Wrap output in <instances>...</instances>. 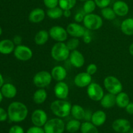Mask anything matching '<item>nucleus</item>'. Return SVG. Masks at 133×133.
<instances>
[{
    "instance_id": "nucleus-1",
    "label": "nucleus",
    "mask_w": 133,
    "mask_h": 133,
    "mask_svg": "<svg viewBox=\"0 0 133 133\" xmlns=\"http://www.w3.org/2000/svg\"><path fill=\"white\" fill-rule=\"evenodd\" d=\"M8 116L11 122L19 123L24 121L28 116L27 107L20 101H14L9 105L7 110Z\"/></svg>"
},
{
    "instance_id": "nucleus-2",
    "label": "nucleus",
    "mask_w": 133,
    "mask_h": 133,
    "mask_svg": "<svg viewBox=\"0 0 133 133\" xmlns=\"http://www.w3.org/2000/svg\"><path fill=\"white\" fill-rule=\"evenodd\" d=\"M71 104L65 99L55 100L50 105V109L53 114L58 118H62L68 116L71 113Z\"/></svg>"
},
{
    "instance_id": "nucleus-3",
    "label": "nucleus",
    "mask_w": 133,
    "mask_h": 133,
    "mask_svg": "<svg viewBox=\"0 0 133 133\" xmlns=\"http://www.w3.org/2000/svg\"><path fill=\"white\" fill-rule=\"evenodd\" d=\"M70 49L64 42H57L53 45L51 50V55L56 61L61 62L67 60L70 57Z\"/></svg>"
},
{
    "instance_id": "nucleus-4",
    "label": "nucleus",
    "mask_w": 133,
    "mask_h": 133,
    "mask_svg": "<svg viewBox=\"0 0 133 133\" xmlns=\"http://www.w3.org/2000/svg\"><path fill=\"white\" fill-rule=\"evenodd\" d=\"M103 85L109 93L117 95L123 90V85L119 79L113 75H109L104 79Z\"/></svg>"
},
{
    "instance_id": "nucleus-5",
    "label": "nucleus",
    "mask_w": 133,
    "mask_h": 133,
    "mask_svg": "<svg viewBox=\"0 0 133 133\" xmlns=\"http://www.w3.org/2000/svg\"><path fill=\"white\" fill-rule=\"evenodd\" d=\"M83 22L84 27L90 31L99 29L103 25V18L100 16L94 13L86 14Z\"/></svg>"
},
{
    "instance_id": "nucleus-6",
    "label": "nucleus",
    "mask_w": 133,
    "mask_h": 133,
    "mask_svg": "<svg viewBox=\"0 0 133 133\" xmlns=\"http://www.w3.org/2000/svg\"><path fill=\"white\" fill-rule=\"evenodd\" d=\"M45 133H63L66 129L64 122L60 118L49 119L44 126Z\"/></svg>"
},
{
    "instance_id": "nucleus-7",
    "label": "nucleus",
    "mask_w": 133,
    "mask_h": 133,
    "mask_svg": "<svg viewBox=\"0 0 133 133\" xmlns=\"http://www.w3.org/2000/svg\"><path fill=\"white\" fill-rule=\"evenodd\" d=\"M53 79L51 73L48 71H40L36 73L33 77L32 82L35 87L38 88H45L51 83Z\"/></svg>"
},
{
    "instance_id": "nucleus-8",
    "label": "nucleus",
    "mask_w": 133,
    "mask_h": 133,
    "mask_svg": "<svg viewBox=\"0 0 133 133\" xmlns=\"http://www.w3.org/2000/svg\"><path fill=\"white\" fill-rule=\"evenodd\" d=\"M87 94L89 98L94 101H100L105 95L103 87L96 83H92L87 87Z\"/></svg>"
},
{
    "instance_id": "nucleus-9",
    "label": "nucleus",
    "mask_w": 133,
    "mask_h": 133,
    "mask_svg": "<svg viewBox=\"0 0 133 133\" xmlns=\"http://www.w3.org/2000/svg\"><path fill=\"white\" fill-rule=\"evenodd\" d=\"M14 55L20 61H28L32 57L33 53L32 49L24 45H16L14 51Z\"/></svg>"
},
{
    "instance_id": "nucleus-10",
    "label": "nucleus",
    "mask_w": 133,
    "mask_h": 133,
    "mask_svg": "<svg viewBox=\"0 0 133 133\" xmlns=\"http://www.w3.org/2000/svg\"><path fill=\"white\" fill-rule=\"evenodd\" d=\"M49 36L57 42H64L68 38V33L66 29L61 26H53L49 31Z\"/></svg>"
},
{
    "instance_id": "nucleus-11",
    "label": "nucleus",
    "mask_w": 133,
    "mask_h": 133,
    "mask_svg": "<svg viewBox=\"0 0 133 133\" xmlns=\"http://www.w3.org/2000/svg\"><path fill=\"white\" fill-rule=\"evenodd\" d=\"M48 120L47 113L42 109H36L31 114V122L35 126L44 127Z\"/></svg>"
},
{
    "instance_id": "nucleus-12",
    "label": "nucleus",
    "mask_w": 133,
    "mask_h": 133,
    "mask_svg": "<svg viewBox=\"0 0 133 133\" xmlns=\"http://www.w3.org/2000/svg\"><path fill=\"white\" fill-rule=\"evenodd\" d=\"M112 127L116 132L126 133L131 130V125L128 119L125 118H118L113 122Z\"/></svg>"
},
{
    "instance_id": "nucleus-13",
    "label": "nucleus",
    "mask_w": 133,
    "mask_h": 133,
    "mask_svg": "<svg viewBox=\"0 0 133 133\" xmlns=\"http://www.w3.org/2000/svg\"><path fill=\"white\" fill-rule=\"evenodd\" d=\"M87 29L79 23L73 22L68 25L66 31L69 35L74 38H81L84 35Z\"/></svg>"
},
{
    "instance_id": "nucleus-14",
    "label": "nucleus",
    "mask_w": 133,
    "mask_h": 133,
    "mask_svg": "<svg viewBox=\"0 0 133 133\" xmlns=\"http://www.w3.org/2000/svg\"><path fill=\"white\" fill-rule=\"evenodd\" d=\"M74 84L78 88H85L92 83V75L86 72H81L76 75L74 79Z\"/></svg>"
},
{
    "instance_id": "nucleus-15",
    "label": "nucleus",
    "mask_w": 133,
    "mask_h": 133,
    "mask_svg": "<svg viewBox=\"0 0 133 133\" xmlns=\"http://www.w3.org/2000/svg\"><path fill=\"white\" fill-rule=\"evenodd\" d=\"M69 87L64 81L57 82L54 87L55 96L59 99H66L69 95Z\"/></svg>"
},
{
    "instance_id": "nucleus-16",
    "label": "nucleus",
    "mask_w": 133,
    "mask_h": 133,
    "mask_svg": "<svg viewBox=\"0 0 133 133\" xmlns=\"http://www.w3.org/2000/svg\"><path fill=\"white\" fill-rule=\"evenodd\" d=\"M69 59H70L71 64L76 68H81L85 62V58H84V55L81 52L78 51L77 49L71 51L70 52Z\"/></svg>"
},
{
    "instance_id": "nucleus-17",
    "label": "nucleus",
    "mask_w": 133,
    "mask_h": 133,
    "mask_svg": "<svg viewBox=\"0 0 133 133\" xmlns=\"http://www.w3.org/2000/svg\"><path fill=\"white\" fill-rule=\"evenodd\" d=\"M45 18V12L41 8H35L29 14L28 19L33 23H38L42 22Z\"/></svg>"
},
{
    "instance_id": "nucleus-18",
    "label": "nucleus",
    "mask_w": 133,
    "mask_h": 133,
    "mask_svg": "<svg viewBox=\"0 0 133 133\" xmlns=\"http://www.w3.org/2000/svg\"><path fill=\"white\" fill-rule=\"evenodd\" d=\"M112 9L116 16L120 17L125 16L129 12V6L128 4L122 0L116 1L113 5Z\"/></svg>"
},
{
    "instance_id": "nucleus-19",
    "label": "nucleus",
    "mask_w": 133,
    "mask_h": 133,
    "mask_svg": "<svg viewBox=\"0 0 133 133\" xmlns=\"http://www.w3.org/2000/svg\"><path fill=\"white\" fill-rule=\"evenodd\" d=\"M52 78L57 82L63 81L68 75L67 70L62 66H56L53 68L51 71Z\"/></svg>"
},
{
    "instance_id": "nucleus-20",
    "label": "nucleus",
    "mask_w": 133,
    "mask_h": 133,
    "mask_svg": "<svg viewBox=\"0 0 133 133\" xmlns=\"http://www.w3.org/2000/svg\"><path fill=\"white\" fill-rule=\"evenodd\" d=\"M1 92L3 97L8 99H12L16 96V87L11 83H5L1 88Z\"/></svg>"
},
{
    "instance_id": "nucleus-21",
    "label": "nucleus",
    "mask_w": 133,
    "mask_h": 133,
    "mask_svg": "<svg viewBox=\"0 0 133 133\" xmlns=\"http://www.w3.org/2000/svg\"><path fill=\"white\" fill-rule=\"evenodd\" d=\"M107 120V114L101 110H96L93 112L91 122L96 127H100L105 123Z\"/></svg>"
},
{
    "instance_id": "nucleus-22",
    "label": "nucleus",
    "mask_w": 133,
    "mask_h": 133,
    "mask_svg": "<svg viewBox=\"0 0 133 133\" xmlns=\"http://www.w3.org/2000/svg\"><path fill=\"white\" fill-rule=\"evenodd\" d=\"M15 48L14 43L10 39H5L0 41V53L1 54H10L14 52Z\"/></svg>"
},
{
    "instance_id": "nucleus-23",
    "label": "nucleus",
    "mask_w": 133,
    "mask_h": 133,
    "mask_svg": "<svg viewBox=\"0 0 133 133\" xmlns=\"http://www.w3.org/2000/svg\"><path fill=\"white\" fill-rule=\"evenodd\" d=\"M100 104L105 109H111L116 105V95L108 93L104 95L100 101Z\"/></svg>"
},
{
    "instance_id": "nucleus-24",
    "label": "nucleus",
    "mask_w": 133,
    "mask_h": 133,
    "mask_svg": "<svg viewBox=\"0 0 133 133\" xmlns=\"http://www.w3.org/2000/svg\"><path fill=\"white\" fill-rule=\"evenodd\" d=\"M130 102L129 96L125 92H121L116 95V105L120 109H125Z\"/></svg>"
},
{
    "instance_id": "nucleus-25",
    "label": "nucleus",
    "mask_w": 133,
    "mask_h": 133,
    "mask_svg": "<svg viewBox=\"0 0 133 133\" xmlns=\"http://www.w3.org/2000/svg\"><path fill=\"white\" fill-rule=\"evenodd\" d=\"M48 94L44 88H38L33 94L32 100L35 104L41 105L43 104L47 99Z\"/></svg>"
},
{
    "instance_id": "nucleus-26",
    "label": "nucleus",
    "mask_w": 133,
    "mask_h": 133,
    "mask_svg": "<svg viewBox=\"0 0 133 133\" xmlns=\"http://www.w3.org/2000/svg\"><path fill=\"white\" fill-rule=\"evenodd\" d=\"M120 29L122 32L127 36L133 35V18H128L121 23Z\"/></svg>"
},
{
    "instance_id": "nucleus-27",
    "label": "nucleus",
    "mask_w": 133,
    "mask_h": 133,
    "mask_svg": "<svg viewBox=\"0 0 133 133\" xmlns=\"http://www.w3.org/2000/svg\"><path fill=\"white\" fill-rule=\"evenodd\" d=\"M49 32L45 30H40L38 31L34 37V42L38 45H43L46 44L49 40Z\"/></svg>"
},
{
    "instance_id": "nucleus-28",
    "label": "nucleus",
    "mask_w": 133,
    "mask_h": 133,
    "mask_svg": "<svg viewBox=\"0 0 133 133\" xmlns=\"http://www.w3.org/2000/svg\"><path fill=\"white\" fill-rule=\"evenodd\" d=\"M71 116L74 119L78 120L84 119V114H85V110L82 106L79 105H74L71 107Z\"/></svg>"
},
{
    "instance_id": "nucleus-29",
    "label": "nucleus",
    "mask_w": 133,
    "mask_h": 133,
    "mask_svg": "<svg viewBox=\"0 0 133 133\" xmlns=\"http://www.w3.org/2000/svg\"><path fill=\"white\" fill-rule=\"evenodd\" d=\"M81 125V123L80 120L76 119H71L66 125V130L70 133H76L80 130Z\"/></svg>"
},
{
    "instance_id": "nucleus-30",
    "label": "nucleus",
    "mask_w": 133,
    "mask_h": 133,
    "mask_svg": "<svg viewBox=\"0 0 133 133\" xmlns=\"http://www.w3.org/2000/svg\"><path fill=\"white\" fill-rule=\"evenodd\" d=\"M91 122H84L81 123L80 131L81 133H99L98 129Z\"/></svg>"
},
{
    "instance_id": "nucleus-31",
    "label": "nucleus",
    "mask_w": 133,
    "mask_h": 133,
    "mask_svg": "<svg viewBox=\"0 0 133 133\" xmlns=\"http://www.w3.org/2000/svg\"><path fill=\"white\" fill-rule=\"evenodd\" d=\"M63 12L64 10L60 6H57L51 9H48L46 12V14L51 19H56L63 16Z\"/></svg>"
},
{
    "instance_id": "nucleus-32",
    "label": "nucleus",
    "mask_w": 133,
    "mask_h": 133,
    "mask_svg": "<svg viewBox=\"0 0 133 133\" xmlns=\"http://www.w3.org/2000/svg\"><path fill=\"white\" fill-rule=\"evenodd\" d=\"M101 14L105 19L109 21L113 20L116 17V14H115L112 8L109 7V6L101 9Z\"/></svg>"
},
{
    "instance_id": "nucleus-33",
    "label": "nucleus",
    "mask_w": 133,
    "mask_h": 133,
    "mask_svg": "<svg viewBox=\"0 0 133 133\" xmlns=\"http://www.w3.org/2000/svg\"><path fill=\"white\" fill-rule=\"evenodd\" d=\"M96 6L97 5L94 0H87L84 1L83 6V10L85 14H91V13H93V12L96 10Z\"/></svg>"
},
{
    "instance_id": "nucleus-34",
    "label": "nucleus",
    "mask_w": 133,
    "mask_h": 133,
    "mask_svg": "<svg viewBox=\"0 0 133 133\" xmlns=\"http://www.w3.org/2000/svg\"><path fill=\"white\" fill-rule=\"evenodd\" d=\"M76 3L77 0H58V5L63 10H71Z\"/></svg>"
},
{
    "instance_id": "nucleus-35",
    "label": "nucleus",
    "mask_w": 133,
    "mask_h": 133,
    "mask_svg": "<svg viewBox=\"0 0 133 133\" xmlns=\"http://www.w3.org/2000/svg\"><path fill=\"white\" fill-rule=\"evenodd\" d=\"M66 44L67 45L68 48L70 49V51H71L75 50V49H77L79 44H80V41L78 39V38L73 37L72 38H70V40H68Z\"/></svg>"
},
{
    "instance_id": "nucleus-36",
    "label": "nucleus",
    "mask_w": 133,
    "mask_h": 133,
    "mask_svg": "<svg viewBox=\"0 0 133 133\" xmlns=\"http://www.w3.org/2000/svg\"><path fill=\"white\" fill-rule=\"evenodd\" d=\"M43 2L48 9L56 7L58 5V0H43Z\"/></svg>"
},
{
    "instance_id": "nucleus-37",
    "label": "nucleus",
    "mask_w": 133,
    "mask_h": 133,
    "mask_svg": "<svg viewBox=\"0 0 133 133\" xmlns=\"http://www.w3.org/2000/svg\"><path fill=\"white\" fill-rule=\"evenodd\" d=\"M94 1L97 6L100 9H103L107 6H109L111 2V0H94Z\"/></svg>"
},
{
    "instance_id": "nucleus-38",
    "label": "nucleus",
    "mask_w": 133,
    "mask_h": 133,
    "mask_svg": "<svg viewBox=\"0 0 133 133\" xmlns=\"http://www.w3.org/2000/svg\"><path fill=\"white\" fill-rule=\"evenodd\" d=\"M82 38H83V42H84L85 44H90L92 40V34H91L90 32V30L86 29L85 32H84V35H83Z\"/></svg>"
},
{
    "instance_id": "nucleus-39",
    "label": "nucleus",
    "mask_w": 133,
    "mask_h": 133,
    "mask_svg": "<svg viewBox=\"0 0 133 133\" xmlns=\"http://www.w3.org/2000/svg\"><path fill=\"white\" fill-rule=\"evenodd\" d=\"M86 71L91 75H94V74L97 71V65H96V64H94V63L90 64L88 65V66L87 67Z\"/></svg>"
},
{
    "instance_id": "nucleus-40",
    "label": "nucleus",
    "mask_w": 133,
    "mask_h": 133,
    "mask_svg": "<svg viewBox=\"0 0 133 133\" xmlns=\"http://www.w3.org/2000/svg\"><path fill=\"white\" fill-rule=\"evenodd\" d=\"M26 133H45L44 128H42V127H38V126H32L29 127L27 129Z\"/></svg>"
},
{
    "instance_id": "nucleus-41",
    "label": "nucleus",
    "mask_w": 133,
    "mask_h": 133,
    "mask_svg": "<svg viewBox=\"0 0 133 133\" xmlns=\"http://www.w3.org/2000/svg\"><path fill=\"white\" fill-rule=\"evenodd\" d=\"M9 133H25V131L21 126L16 125L10 127Z\"/></svg>"
},
{
    "instance_id": "nucleus-42",
    "label": "nucleus",
    "mask_w": 133,
    "mask_h": 133,
    "mask_svg": "<svg viewBox=\"0 0 133 133\" xmlns=\"http://www.w3.org/2000/svg\"><path fill=\"white\" fill-rule=\"evenodd\" d=\"M86 14H84V12H77L74 16V20H75V22L77 23H81V22H83V20H84V16Z\"/></svg>"
},
{
    "instance_id": "nucleus-43",
    "label": "nucleus",
    "mask_w": 133,
    "mask_h": 133,
    "mask_svg": "<svg viewBox=\"0 0 133 133\" xmlns=\"http://www.w3.org/2000/svg\"><path fill=\"white\" fill-rule=\"evenodd\" d=\"M9 118L8 112L3 108L0 107V122H5Z\"/></svg>"
},
{
    "instance_id": "nucleus-44",
    "label": "nucleus",
    "mask_w": 133,
    "mask_h": 133,
    "mask_svg": "<svg viewBox=\"0 0 133 133\" xmlns=\"http://www.w3.org/2000/svg\"><path fill=\"white\" fill-rule=\"evenodd\" d=\"M92 112L90 110H85V114H84V120L86 122H91L92 116Z\"/></svg>"
},
{
    "instance_id": "nucleus-45",
    "label": "nucleus",
    "mask_w": 133,
    "mask_h": 133,
    "mask_svg": "<svg viewBox=\"0 0 133 133\" xmlns=\"http://www.w3.org/2000/svg\"><path fill=\"white\" fill-rule=\"evenodd\" d=\"M125 110L129 114L133 115V102H130L125 107Z\"/></svg>"
},
{
    "instance_id": "nucleus-46",
    "label": "nucleus",
    "mask_w": 133,
    "mask_h": 133,
    "mask_svg": "<svg viewBox=\"0 0 133 133\" xmlns=\"http://www.w3.org/2000/svg\"><path fill=\"white\" fill-rule=\"evenodd\" d=\"M12 41H13V42L14 43V44H15V45H20V44H22V38L20 36H19V35H16V36H15L14 37Z\"/></svg>"
},
{
    "instance_id": "nucleus-47",
    "label": "nucleus",
    "mask_w": 133,
    "mask_h": 133,
    "mask_svg": "<svg viewBox=\"0 0 133 133\" xmlns=\"http://www.w3.org/2000/svg\"><path fill=\"white\" fill-rule=\"evenodd\" d=\"M71 10H64L63 12V16L65 18H69L71 16Z\"/></svg>"
},
{
    "instance_id": "nucleus-48",
    "label": "nucleus",
    "mask_w": 133,
    "mask_h": 133,
    "mask_svg": "<svg viewBox=\"0 0 133 133\" xmlns=\"http://www.w3.org/2000/svg\"><path fill=\"white\" fill-rule=\"evenodd\" d=\"M4 84V79L3 77L2 74L0 73V88L2 87V86Z\"/></svg>"
},
{
    "instance_id": "nucleus-49",
    "label": "nucleus",
    "mask_w": 133,
    "mask_h": 133,
    "mask_svg": "<svg viewBox=\"0 0 133 133\" xmlns=\"http://www.w3.org/2000/svg\"><path fill=\"white\" fill-rule=\"evenodd\" d=\"M129 52L130 54L131 55L133 56V43L129 45Z\"/></svg>"
},
{
    "instance_id": "nucleus-50",
    "label": "nucleus",
    "mask_w": 133,
    "mask_h": 133,
    "mask_svg": "<svg viewBox=\"0 0 133 133\" xmlns=\"http://www.w3.org/2000/svg\"><path fill=\"white\" fill-rule=\"evenodd\" d=\"M3 98V94H1V92L0 91V103H1V102L2 101Z\"/></svg>"
},
{
    "instance_id": "nucleus-51",
    "label": "nucleus",
    "mask_w": 133,
    "mask_h": 133,
    "mask_svg": "<svg viewBox=\"0 0 133 133\" xmlns=\"http://www.w3.org/2000/svg\"><path fill=\"white\" fill-rule=\"evenodd\" d=\"M3 32V31H2V28H1V27H0V36L1 35V34H2Z\"/></svg>"
},
{
    "instance_id": "nucleus-52",
    "label": "nucleus",
    "mask_w": 133,
    "mask_h": 133,
    "mask_svg": "<svg viewBox=\"0 0 133 133\" xmlns=\"http://www.w3.org/2000/svg\"><path fill=\"white\" fill-rule=\"evenodd\" d=\"M79 1H87V0H79Z\"/></svg>"
},
{
    "instance_id": "nucleus-53",
    "label": "nucleus",
    "mask_w": 133,
    "mask_h": 133,
    "mask_svg": "<svg viewBox=\"0 0 133 133\" xmlns=\"http://www.w3.org/2000/svg\"><path fill=\"white\" fill-rule=\"evenodd\" d=\"M126 133H132V132H131V131H129V132H126Z\"/></svg>"
},
{
    "instance_id": "nucleus-54",
    "label": "nucleus",
    "mask_w": 133,
    "mask_h": 133,
    "mask_svg": "<svg viewBox=\"0 0 133 133\" xmlns=\"http://www.w3.org/2000/svg\"><path fill=\"white\" fill-rule=\"evenodd\" d=\"M76 133H77V132H76Z\"/></svg>"
}]
</instances>
